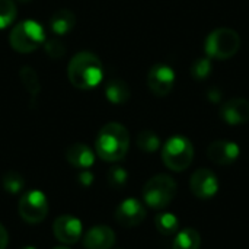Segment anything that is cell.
Segmentation results:
<instances>
[{
  "instance_id": "obj_9",
  "label": "cell",
  "mask_w": 249,
  "mask_h": 249,
  "mask_svg": "<svg viewBox=\"0 0 249 249\" xmlns=\"http://www.w3.org/2000/svg\"><path fill=\"white\" fill-rule=\"evenodd\" d=\"M149 89L156 96H166L175 85V73L166 64H155L147 74Z\"/></svg>"
},
{
  "instance_id": "obj_16",
  "label": "cell",
  "mask_w": 249,
  "mask_h": 249,
  "mask_svg": "<svg viewBox=\"0 0 249 249\" xmlns=\"http://www.w3.org/2000/svg\"><path fill=\"white\" fill-rule=\"evenodd\" d=\"M76 25V16L71 10L61 9L57 10L50 19V28L55 35H66L69 34Z\"/></svg>"
},
{
  "instance_id": "obj_8",
  "label": "cell",
  "mask_w": 249,
  "mask_h": 249,
  "mask_svg": "<svg viewBox=\"0 0 249 249\" xmlns=\"http://www.w3.org/2000/svg\"><path fill=\"white\" fill-rule=\"evenodd\" d=\"M190 188L196 197L207 200V198H212L217 194L219 179L213 171H210L207 168H200L191 175Z\"/></svg>"
},
{
  "instance_id": "obj_21",
  "label": "cell",
  "mask_w": 249,
  "mask_h": 249,
  "mask_svg": "<svg viewBox=\"0 0 249 249\" xmlns=\"http://www.w3.org/2000/svg\"><path fill=\"white\" fill-rule=\"evenodd\" d=\"M1 185L9 194H19L25 187V179L19 172L7 171L1 178Z\"/></svg>"
},
{
  "instance_id": "obj_7",
  "label": "cell",
  "mask_w": 249,
  "mask_h": 249,
  "mask_svg": "<svg viewBox=\"0 0 249 249\" xmlns=\"http://www.w3.org/2000/svg\"><path fill=\"white\" fill-rule=\"evenodd\" d=\"M48 200L44 193L32 190L25 193L19 200V214L28 223H39L47 217Z\"/></svg>"
},
{
  "instance_id": "obj_14",
  "label": "cell",
  "mask_w": 249,
  "mask_h": 249,
  "mask_svg": "<svg viewBox=\"0 0 249 249\" xmlns=\"http://www.w3.org/2000/svg\"><path fill=\"white\" fill-rule=\"evenodd\" d=\"M115 242V233L109 226H93L83 238L86 249H111Z\"/></svg>"
},
{
  "instance_id": "obj_19",
  "label": "cell",
  "mask_w": 249,
  "mask_h": 249,
  "mask_svg": "<svg viewBox=\"0 0 249 249\" xmlns=\"http://www.w3.org/2000/svg\"><path fill=\"white\" fill-rule=\"evenodd\" d=\"M20 80H22V85L25 86V89L28 90L29 96H31V104L34 105V101L38 98L39 92H41V85H39V79H38V74L35 73L34 69L28 67V66H23L20 69Z\"/></svg>"
},
{
  "instance_id": "obj_26",
  "label": "cell",
  "mask_w": 249,
  "mask_h": 249,
  "mask_svg": "<svg viewBox=\"0 0 249 249\" xmlns=\"http://www.w3.org/2000/svg\"><path fill=\"white\" fill-rule=\"evenodd\" d=\"M44 47H45V53H47L51 58H54V60L61 58V57L66 54V47H64V44H63L60 39H57V38H51V39L45 41V42H44Z\"/></svg>"
},
{
  "instance_id": "obj_6",
  "label": "cell",
  "mask_w": 249,
  "mask_h": 249,
  "mask_svg": "<svg viewBox=\"0 0 249 249\" xmlns=\"http://www.w3.org/2000/svg\"><path fill=\"white\" fill-rule=\"evenodd\" d=\"M194 159L193 143L184 136L171 137L162 149V160L166 168L181 172L185 171Z\"/></svg>"
},
{
  "instance_id": "obj_32",
  "label": "cell",
  "mask_w": 249,
  "mask_h": 249,
  "mask_svg": "<svg viewBox=\"0 0 249 249\" xmlns=\"http://www.w3.org/2000/svg\"><path fill=\"white\" fill-rule=\"evenodd\" d=\"M54 249H67V248H63V247H61V248H54Z\"/></svg>"
},
{
  "instance_id": "obj_1",
  "label": "cell",
  "mask_w": 249,
  "mask_h": 249,
  "mask_svg": "<svg viewBox=\"0 0 249 249\" xmlns=\"http://www.w3.org/2000/svg\"><path fill=\"white\" fill-rule=\"evenodd\" d=\"M70 83L77 89H92L102 82L104 69L99 58L88 51L77 53L67 66Z\"/></svg>"
},
{
  "instance_id": "obj_23",
  "label": "cell",
  "mask_w": 249,
  "mask_h": 249,
  "mask_svg": "<svg viewBox=\"0 0 249 249\" xmlns=\"http://www.w3.org/2000/svg\"><path fill=\"white\" fill-rule=\"evenodd\" d=\"M16 19V4L13 0H0V29L10 26Z\"/></svg>"
},
{
  "instance_id": "obj_17",
  "label": "cell",
  "mask_w": 249,
  "mask_h": 249,
  "mask_svg": "<svg viewBox=\"0 0 249 249\" xmlns=\"http://www.w3.org/2000/svg\"><path fill=\"white\" fill-rule=\"evenodd\" d=\"M105 95L109 102L115 105L125 104L130 99V88L121 79H112L105 86Z\"/></svg>"
},
{
  "instance_id": "obj_12",
  "label": "cell",
  "mask_w": 249,
  "mask_h": 249,
  "mask_svg": "<svg viewBox=\"0 0 249 249\" xmlns=\"http://www.w3.org/2000/svg\"><path fill=\"white\" fill-rule=\"evenodd\" d=\"M241 155V149L236 143L229 140H217L213 142L207 149L209 159L220 166L233 163Z\"/></svg>"
},
{
  "instance_id": "obj_2",
  "label": "cell",
  "mask_w": 249,
  "mask_h": 249,
  "mask_svg": "<svg viewBox=\"0 0 249 249\" xmlns=\"http://www.w3.org/2000/svg\"><path fill=\"white\" fill-rule=\"evenodd\" d=\"M130 147V134L127 128L118 123L104 125L96 137L95 150L98 156L107 162L121 160Z\"/></svg>"
},
{
  "instance_id": "obj_24",
  "label": "cell",
  "mask_w": 249,
  "mask_h": 249,
  "mask_svg": "<svg viewBox=\"0 0 249 249\" xmlns=\"http://www.w3.org/2000/svg\"><path fill=\"white\" fill-rule=\"evenodd\" d=\"M210 73H212V60H210V57L197 58L191 66V76L196 80H204V79L209 77Z\"/></svg>"
},
{
  "instance_id": "obj_31",
  "label": "cell",
  "mask_w": 249,
  "mask_h": 249,
  "mask_svg": "<svg viewBox=\"0 0 249 249\" xmlns=\"http://www.w3.org/2000/svg\"><path fill=\"white\" fill-rule=\"evenodd\" d=\"M22 249H36V248H34V247H25V248H22Z\"/></svg>"
},
{
  "instance_id": "obj_20",
  "label": "cell",
  "mask_w": 249,
  "mask_h": 249,
  "mask_svg": "<svg viewBox=\"0 0 249 249\" xmlns=\"http://www.w3.org/2000/svg\"><path fill=\"white\" fill-rule=\"evenodd\" d=\"M155 225H156V229L165 236H171V235L177 233L179 229V222L172 213L158 214L155 219Z\"/></svg>"
},
{
  "instance_id": "obj_11",
  "label": "cell",
  "mask_w": 249,
  "mask_h": 249,
  "mask_svg": "<svg viewBox=\"0 0 249 249\" xmlns=\"http://www.w3.org/2000/svg\"><path fill=\"white\" fill-rule=\"evenodd\" d=\"M146 219L144 206L136 198L124 200L115 210V220L124 228H134Z\"/></svg>"
},
{
  "instance_id": "obj_15",
  "label": "cell",
  "mask_w": 249,
  "mask_h": 249,
  "mask_svg": "<svg viewBox=\"0 0 249 249\" xmlns=\"http://www.w3.org/2000/svg\"><path fill=\"white\" fill-rule=\"evenodd\" d=\"M66 159L70 165L79 169H89L95 163V155L92 149L82 143L70 146L66 152Z\"/></svg>"
},
{
  "instance_id": "obj_28",
  "label": "cell",
  "mask_w": 249,
  "mask_h": 249,
  "mask_svg": "<svg viewBox=\"0 0 249 249\" xmlns=\"http://www.w3.org/2000/svg\"><path fill=\"white\" fill-rule=\"evenodd\" d=\"M7 242H9V235H7V232H6L4 226L0 223V249H6Z\"/></svg>"
},
{
  "instance_id": "obj_29",
  "label": "cell",
  "mask_w": 249,
  "mask_h": 249,
  "mask_svg": "<svg viewBox=\"0 0 249 249\" xmlns=\"http://www.w3.org/2000/svg\"><path fill=\"white\" fill-rule=\"evenodd\" d=\"M207 98L212 101V102H220V98H222V93H220V90L219 89H216V88H213V89H210L209 90V93H207Z\"/></svg>"
},
{
  "instance_id": "obj_30",
  "label": "cell",
  "mask_w": 249,
  "mask_h": 249,
  "mask_svg": "<svg viewBox=\"0 0 249 249\" xmlns=\"http://www.w3.org/2000/svg\"><path fill=\"white\" fill-rule=\"evenodd\" d=\"M19 1H22V3H29L31 0H19Z\"/></svg>"
},
{
  "instance_id": "obj_3",
  "label": "cell",
  "mask_w": 249,
  "mask_h": 249,
  "mask_svg": "<svg viewBox=\"0 0 249 249\" xmlns=\"http://www.w3.org/2000/svg\"><path fill=\"white\" fill-rule=\"evenodd\" d=\"M10 47L18 53H32L45 42L44 28L36 20H23L16 23L9 35Z\"/></svg>"
},
{
  "instance_id": "obj_22",
  "label": "cell",
  "mask_w": 249,
  "mask_h": 249,
  "mask_svg": "<svg viewBox=\"0 0 249 249\" xmlns=\"http://www.w3.org/2000/svg\"><path fill=\"white\" fill-rule=\"evenodd\" d=\"M137 146H139L140 150H143L146 153H153V152H156L159 149L160 140H159V137L153 131L143 130L137 136Z\"/></svg>"
},
{
  "instance_id": "obj_10",
  "label": "cell",
  "mask_w": 249,
  "mask_h": 249,
  "mask_svg": "<svg viewBox=\"0 0 249 249\" xmlns=\"http://www.w3.org/2000/svg\"><path fill=\"white\" fill-rule=\"evenodd\" d=\"M82 222L70 214H63L54 220V236L63 244H76L82 236Z\"/></svg>"
},
{
  "instance_id": "obj_25",
  "label": "cell",
  "mask_w": 249,
  "mask_h": 249,
  "mask_svg": "<svg viewBox=\"0 0 249 249\" xmlns=\"http://www.w3.org/2000/svg\"><path fill=\"white\" fill-rule=\"evenodd\" d=\"M127 179H128V174L121 166H114L108 171V182L114 188H120V187L125 185Z\"/></svg>"
},
{
  "instance_id": "obj_13",
  "label": "cell",
  "mask_w": 249,
  "mask_h": 249,
  "mask_svg": "<svg viewBox=\"0 0 249 249\" xmlns=\"http://www.w3.org/2000/svg\"><path fill=\"white\" fill-rule=\"evenodd\" d=\"M220 117L226 124L239 125L249 121V101L244 98H232L220 108Z\"/></svg>"
},
{
  "instance_id": "obj_4",
  "label": "cell",
  "mask_w": 249,
  "mask_h": 249,
  "mask_svg": "<svg viewBox=\"0 0 249 249\" xmlns=\"http://www.w3.org/2000/svg\"><path fill=\"white\" fill-rule=\"evenodd\" d=\"M241 47L239 34L231 28H219L210 32L206 38L204 50L207 57L216 60H228L232 58Z\"/></svg>"
},
{
  "instance_id": "obj_5",
  "label": "cell",
  "mask_w": 249,
  "mask_h": 249,
  "mask_svg": "<svg viewBox=\"0 0 249 249\" xmlns=\"http://www.w3.org/2000/svg\"><path fill=\"white\" fill-rule=\"evenodd\" d=\"M177 196V184L172 177L160 174L150 178L143 188V200L152 209L168 207Z\"/></svg>"
},
{
  "instance_id": "obj_18",
  "label": "cell",
  "mask_w": 249,
  "mask_h": 249,
  "mask_svg": "<svg viewBox=\"0 0 249 249\" xmlns=\"http://www.w3.org/2000/svg\"><path fill=\"white\" fill-rule=\"evenodd\" d=\"M201 245V236L200 233L193 229V228H187L182 229L181 232H178L172 249H198Z\"/></svg>"
},
{
  "instance_id": "obj_27",
  "label": "cell",
  "mask_w": 249,
  "mask_h": 249,
  "mask_svg": "<svg viewBox=\"0 0 249 249\" xmlns=\"http://www.w3.org/2000/svg\"><path fill=\"white\" fill-rule=\"evenodd\" d=\"M93 179H95V177H93V174L89 172V171H82V172L79 174V182H80L82 185H85V187L92 185V184H93Z\"/></svg>"
}]
</instances>
